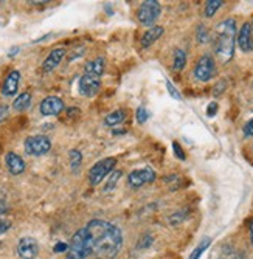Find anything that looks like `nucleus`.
<instances>
[{"mask_svg":"<svg viewBox=\"0 0 253 259\" xmlns=\"http://www.w3.org/2000/svg\"><path fill=\"white\" fill-rule=\"evenodd\" d=\"M166 89H168V92H170V95L173 97V98H176V100H180L182 97H180V93L177 92V89L170 82V81H166Z\"/></svg>","mask_w":253,"mask_h":259,"instance_id":"c85d7f7f","label":"nucleus"},{"mask_svg":"<svg viewBox=\"0 0 253 259\" xmlns=\"http://www.w3.org/2000/svg\"><path fill=\"white\" fill-rule=\"evenodd\" d=\"M163 27H151L149 30L145 31L143 37H142V47H145V49H148V47H151L160 36L163 34Z\"/></svg>","mask_w":253,"mask_h":259,"instance_id":"dca6fc26","label":"nucleus"},{"mask_svg":"<svg viewBox=\"0 0 253 259\" xmlns=\"http://www.w3.org/2000/svg\"><path fill=\"white\" fill-rule=\"evenodd\" d=\"M8 209H10L8 203H7L5 200H0V216L5 214V213H8Z\"/></svg>","mask_w":253,"mask_h":259,"instance_id":"473e14b6","label":"nucleus"},{"mask_svg":"<svg viewBox=\"0 0 253 259\" xmlns=\"http://www.w3.org/2000/svg\"><path fill=\"white\" fill-rule=\"evenodd\" d=\"M104 67H106L104 58H95L94 61H90V62L86 64V67H84V73H90V75L101 76V75L104 73Z\"/></svg>","mask_w":253,"mask_h":259,"instance_id":"f3484780","label":"nucleus"},{"mask_svg":"<svg viewBox=\"0 0 253 259\" xmlns=\"http://www.w3.org/2000/svg\"><path fill=\"white\" fill-rule=\"evenodd\" d=\"M24 148H25V152L28 155L40 157V155H45L52 149V141L45 135H33V137H28L25 140Z\"/></svg>","mask_w":253,"mask_h":259,"instance_id":"0eeeda50","label":"nucleus"},{"mask_svg":"<svg viewBox=\"0 0 253 259\" xmlns=\"http://www.w3.org/2000/svg\"><path fill=\"white\" fill-rule=\"evenodd\" d=\"M64 56H65V49H62V47L52 50L50 55L47 56V59H45L44 64H42V72L44 73H49V72H52V70H55L61 64V61H62Z\"/></svg>","mask_w":253,"mask_h":259,"instance_id":"ddd939ff","label":"nucleus"},{"mask_svg":"<svg viewBox=\"0 0 253 259\" xmlns=\"http://www.w3.org/2000/svg\"><path fill=\"white\" fill-rule=\"evenodd\" d=\"M120 179H121V171H112L110 176H109V179H107V183L104 185V191L106 193H110L113 188L117 186V183H118Z\"/></svg>","mask_w":253,"mask_h":259,"instance_id":"5701e85b","label":"nucleus"},{"mask_svg":"<svg viewBox=\"0 0 253 259\" xmlns=\"http://www.w3.org/2000/svg\"><path fill=\"white\" fill-rule=\"evenodd\" d=\"M250 25H251V52H253V20L250 22Z\"/></svg>","mask_w":253,"mask_h":259,"instance_id":"c9c22d12","label":"nucleus"},{"mask_svg":"<svg viewBox=\"0 0 253 259\" xmlns=\"http://www.w3.org/2000/svg\"><path fill=\"white\" fill-rule=\"evenodd\" d=\"M135 115H137V121H139L140 124H145L148 121V118H149V113H148V110L143 106H140L139 109H137Z\"/></svg>","mask_w":253,"mask_h":259,"instance_id":"393cba45","label":"nucleus"},{"mask_svg":"<svg viewBox=\"0 0 253 259\" xmlns=\"http://www.w3.org/2000/svg\"><path fill=\"white\" fill-rule=\"evenodd\" d=\"M67 250H68V245H67L65 242H58V244L53 247V251H55V253H67Z\"/></svg>","mask_w":253,"mask_h":259,"instance_id":"c756f323","label":"nucleus"},{"mask_svg":"<svg viewBox=\"0 0 253 259\" xmlns=\"http://www.w3.org/2000/svg\"><path fill=\"white\" fill-rule=\"evenodd\" d=\"M173 149H174V154L179 160H185V152H183V149L180 148V145L177 143V141H173Z\"/></svg>","mask_w":253,"mask_h":259,"instance_id":"cd10ccee","label":"nucleus"},{"mask_svg":"<svg viewBox=\"0 0 253 259\" xmlns=\"http://www.w3.org/2000/svg\"><path fill=\"white\" fill-rule=\"evenodd\" d=\"M160 13H162V7H160L157 0H146L137 10V19H139L142 25L149 27L158 19Z\"/></svg>","mask_w":253,"mask_h":259,"instance_id":"423d86ee","label":"nucleus"},{"mask_svg":"<svg viewBox=\"0 0 253 259\" xmlns=\"http://www.w3.org/2000/svg\"><path fill=\"white\" fill-rule=\"evenodd\" d=\"M244 135L245 137H253V118L245 123V126H244Z\"/></svg>","mask_w":253,"mask_h":259,"instance_id":"7c9ffc66","label":"nucleus"},{"mask_svg":"<svg viewBox=\"0 0 253 259\" xmlns=\"http://www.w3.org/2000/svg\"><path fill=\"white\" fill-rule=\"evenodd\" d=\"M7 116H8V107H0V121H2V120H5L7 118Z\"/></svg>","mask_w":253,"mask_h":259,"instance_id":"72a5a7b5","label":"nucleus"},{"mask_svg":"<svg viewBox=\"0 0 253 259\" xmlns=\"http://www.w3.org/2000/svg\"><path fill=\"white\" fill-rule=\"evenodd\" d=\"M100 87H101V76L84 73L79 79V93L82 97L87 98L95 97L100 92Z\"/></svg>","mask_w":253,"mask_h":259,"instance_id":"6e6552de","label":"nucleus"},{"mask_svg":"<svg viewBox=\"0 0 253 259\" xmlns=\"http://www.w3.org/2000/svg\"><path fill=\"white\" fill-rule=\"evenodd\" d=\"M90 244L92 254L98 259H113L123 247V233L121 230L106 221H92L86 227Z\"/></svg>","mask_w":253,"mask_h":259,"instance_id":"f257e3e1","label":"nucleus"},{"mask_svg":"<svg viewBox=\"0 0 253 259\" xmlns=\"http://www.w3.org/2000/svg\"><path fill=\"white\" fill-rule=\"evenodd\" d=\"M197 40L200 44H205L208 40V30H206L203 25H199V28H197Z\"/></svg>","mask_w":253,"mask_h":259,"instance_id":"a878e982","label":"nucleus"},{"mask_svg":"<svg viewBox=\"0 0 253 259\" xmlns=\"http://www.w3.org/2000/svg\"><path fill=\"white\" fill-rule=\"evenodd\" d=\"M124 116H126L124 110H115V112H112V113H109L106 116L104 124L106 126H117V124H120L124 120Z\"/></svg>","mask_w":253,"mask_h":259,"instance_id":"aec40b11","label":"nucleus"},{"mask_svg":"<svg viewBox=\"0 0 253 259\" xmlns=\"http://www.w3.org/2000/svg\"><path fill=\"white\" fill-rule=\"evenodd\" d=\"M216 112H218V104L216 103H210L208 107H206V115H208V116H215Z\"/></svg>","mask_w":253,"mask_h":259,"instance_id":"2f4dec72","label":"nucleus"},{"mask_svg":"<svg viewBox=\"0 0 253 259\" xmlns=\"http://www.w3.org/2000/svg\"><path fill=\"white\" fill-rule=\"evenodd\" d=\"M39 253V245L34 238H22L17 244V254L22 259H36Z\"/></svg>","mask_w":253,"mask_h":259,"instance_id":"9d476101","label":"nucleus"},{"mask_svg":"<svg viewBox=\"0 0 253 259\" xmlns=\"http://www.w3.org/2000/svg\"><path fill=\"white\" fill-rule=\"evenodd\" d=\"M10 228H11V221H8V219L4 218V216H0V234L7 233Z\"/></svg>","mask_w":253,"mask_h":259,"instance_id":"bb28decb","label":"nucleus"},{"mask_svg":"<svg viewBox=\"0 0 253 259\" xmlns=\"http://www.w3.org/2000/svg\"><path fill=\"white\" fill-rule=\"evenodd\" d=\"M31 104V93L30 92H24V93H20V95L14 100L13 103V109L17 110V112H24L30 107Z\"/></svg>","mask_w":253,"mask_h":259,"instance_id":"a211bd4d","label":"nucleus"},{"mask_svg":"<svg viewBox=\"0 0 253 259\" xmlns=\"http://www.w3.org/2000/svg\"><path fill=\"white\" fill-rule=\"evenodd\" d=\"M210 244H212V239H210V238L202 239V241H200V244L193 250V253L190 254V257H188V259H199V257L202 256V253L210 247Z\"/></svg>","mask_w":253,"mask_h":259,"instance_id":"4be33fe9","label":"nucleus"},{"mask_svg":"<svg viewBox=\"0 0 253 259\" xmlns=\"http://www.w3.org/2000/svg\"><path fill=\"white\" fill-rule=\"evenodd\" d=\"M7 161V168L13 176H19L25 171V161L20 155H17L16 152H8L5 157Z\"/></svg>","mask_w":253,"mask_h":259,"instance_id":"4468645a","label":"nucleus"},{"mask_svg":"<svg viewBox=\"0 0 253 259\" xmlns=\"http://www.w3.org/2000/svg\"><path fill=\"white\" fill-rule=\"evenodd\" d=\"M187 65V53L185 50L182 49H176L174 50V61H173V68L176 70V72H180V70H183Z\"/></svg>","mask_w":253,"mask_h":259,"instance_id":"6ab92c4d","label":"nucleus"},{"mask_svg":"<svg viewBox=\"0 0 253 259\" xmlns=\"http://www.w3.org/2000/svg\"><path fill=\"white\" fill-rule=\"evenodd\" d=\"M115 166H117V160L113 157H107V158H103L98 163H95L89 171L90 185H100L113 171Z\"/></svg>","mask_w":253,"mask_h":259,"instance_id":"20e7f679","label":"nucleus"},{"mask_svg":"<svg viewBox=\"0 0 253 259\" xmlns=\"http://www.w3.org/2000/svg\"><path fill=\"white\" fill-rule=\"evenodd\" d=\"M224 5V2L222 0H208L206 2V5H205V17H213L215 14H216V11L221 8Z\"/></svg>","mask_w":253,"mask_h":259,"instance_id":"412c9836","label":"nucleus"},{"mask_svg":"<svg viewBox=\"0 0 253 259\" xmlns=\"http://www.w3.org/2000/svg\"><path fill=\"white\" fill-rule=\"evenodd\" d=\"M19 82H20V73L17 70H13V72L5 78L4 85H2V95L5 97H13L16 95V92L19 89Z\"/></svg>","mask_w":253,"mask_h":259,"instance_id":"2eb2a0df","label":"nucleus"},{"mask_svg":"<svg viewBox=\"0 0 253 259\" xmlns=\"http://www.w3.org/2000/svg\"><path fill=\"white\" fill-rule=\"evenodd\" d=\"M216 73V61L212 55H202L199 58V61L196 62L194 65V70H193V75L197 81H202V82H206L210 81Z\"/></svg>","mask_w":253,"mask_h":259,"instance_id":"39448f33","label":"nucleus"},{"mask_svg":"<svg viewBox=\"0 0 253 259\" xmlns=\"http://www.w3.org/2000/svg\"><path fill=\"white\" fill-rule=\"evenodd\" d=\"M236 42H238V47L241 49V52H244V53L251 52V25H250V22L242 23L241 30L238 31Z\"/></svg>","mask_w":253,"mask_h":259,"instance_id":"f8f14e48","label":"nucleus"},{"mask_svg":"<svg viewBox=\"0 0 253 259\" xmlns=\"http://www.w3.org/2000/svg\"><path fill=\"white\" fill-rule=\"evenodd\" d=\"M68 157H70V166H72V169L76 171L81 166V163H82V154L78 149H72L70 152H68Z\"/></svg>","mask_w":253,"mask_h":259,"instance_id":"b1692460","label":"nucleus"},{"mask_svg":"<svg viewBox=\"0 0 253 259\" xmlns=\"http://www.w3.org/2000/svg\"><path fill=\"white\" fill-rule=\"evenodd\" d=\"M235 44H236V20L225 19L216 25L215 36V55L221 62L232 61L235 55Z\"/></svg>","mask_w":253,"mask_h":259,"instance_id":"f03ea898","label":"nucleus"},{"mask_svg":"<svg viewBox=\"0 0 253 259\" xmlns=\"http://www.w3.org/2000/svg\"><path fill=\"white\" fill-rule=\"evenodd\" d=\"M248 231H250V241H251V245H253V219L248 222Z\"/></svg>","mask_w":253,"mask_h":259,"instance_id":"f704fd0d","label":"nucleus"},{"mask_svg":"<svg viewBox=\"0 0 253 259\" xmlns=\"http://www.w3.org/2000/svg\"><path fill=\"white\" fill-rule=\"evenodd\" d=\"M154 180H155V172L149 166H146L143 169H135L128 177L129 186L135 188V190H137V188H142V186L148 185V183H152Z\"/></svg>","mask_w":253,"mask_h":259,"instance_id":"1a4fd4ad","label":"nucleus"},{"mask_svg":"<svg viewBox=\"0 0 253 259\" xmlns=\"http://www.w3.org/2000/svg\"><path fill=\"white\" fill-rule=\"evenodd\" d=\"M89 254H92V244H90V236L86 228L78 230L68 245L65 259H86Z\"/></svg>","mask_w":253,"mask_h":259,"instance_id":"7ed1b4c3","label":"nucleus"},{"mask_svg":"<svg viewBox=\"0 0 253 259\" xmlns=\"http://www.w3.org/2000/svg\"><path fill=\"white\" fill-rule=\"evenodd\" d=\"M39 110L44 116H55L64 110V101L58 97H47L39 106Z\"/></svg>","mask_w":253,"mask_h":259,"instance_id":"9b49d317","label":"nucleus"}]
</instances>
